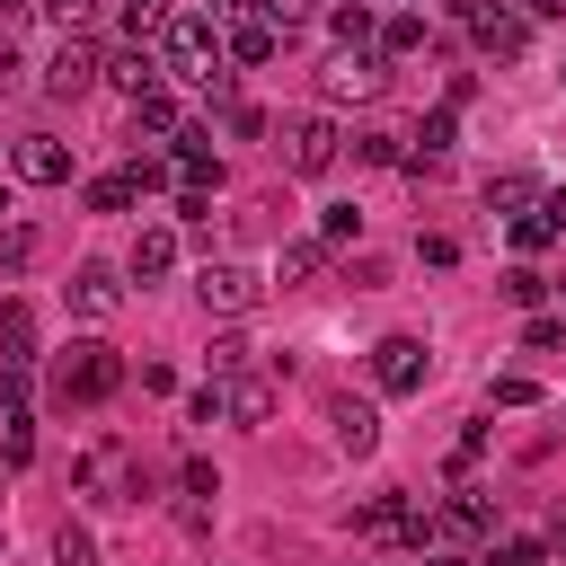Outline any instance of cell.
Segmentation results:
<instances>
[{"label":"cell","instance_id":"cell-1","mask_svg":"<svg viewBox=\"0 0 566 566\" xmlns=\"http://www.w3.org/2000/svg\"><path fill=\"white\" fill-rule=\"evenodd\" d=\"M124 389V354L106 336H80L71 354H53V407H106Z\"/></svg>","mask_w":566,"mask_h":566},{"label":"cell","instance_id":"cell-2","mask_svg":"<svg viewBox=\"0 0 566 566\" xmlns=\"http://www.w3.org/2000/svg\"><path fill=\"white\" fill-rule=\"evenodd\" d=\"M354 531H363L371 548H416V557L442 539V522H433L424 504H407V495H371V504L354 513Z\"/></svg>","mask_w":566,"mask_h":566},{"label":"cell","instance_id":"cell-3","mask_svg":"<svg viewBox=\"0 0 566 566\" xmlns=\"http://www.w3.org/2000/svg\"><path fill=\"white\" fill-rule=\"evenodd\" d=\"M389 88V53L380 44H336V62L318 71V97L345 106V97H380Z\"/></svg>","mask_w":566,"mask_h":566},{"label":"cell","instance_id":"cell-4","mask_svg":"<svg viewBox=\"0 0 566 566\" xmlns=\"http://www.w3.org/2000/svg\"><path fill=\"white\" fill-rule=\"evenodd\" d=\"M195 292H203V310H221V318H248V310L265 301V274H256V265H239V256H212V265L195 274Z\"/></svg>","mask_w":566,"mask_h":566},{"label":"cell","instance_id":"cell-5","mask_svg":"<svg viewBox=\"0 0 566 566\" xmlns=\"http://www.w3.org/2000/svg\"><path fill=\"white\" fill-rule=\"evenodd\" d=\"M345 159V133H336V115H301L292 133H283V168L292 177H327Z\"/></svg>","mask_w":566,"mask_h":566},{"label":"cell","instance_id":"cell-6","mask_svg":"<svg viewBox=\"0 0 566 566\" xmlns=\"http://www.w3.org/2000/svg\"><path fill=\"white\" fill-rule=\"evenodd\" d=\"M97 80H106V53H97L88 35H62L53 62H44V97H88Z\"/></svg>","mask_w":566,"mask_h":566},{"label":"cell","instance_id":"cell-7","mask_svg":"<svg viewBox=\"0 0 566 566\" xmlns=\"http://www.w3.org/2000/svg\"><path fill=\"white\" fill-rule=\"evenodd\" d=\"M371 380H380L389 398L424 389V336H380V345H371Z\"/></svg>","mask_w":566,"mask_h":566},{"label":"cell","instance_id":"cell-8","mask_svg":"<svg viewBox=\"0 0 566 566\" xmlns=\"http://www.w3.org/2000/svg\"><path fill=\"white\" fill-rule=\"evenodd\" d=\"M469 35H478V53H486V62H522V53H531V18H522V9H504V0H495V9H478V27H469Z\"/></svg>","mask_w":566,"mask_h":566},{"label":"cell","instance_id":"cell-9","mask_svg":"<svg viewBox=\"0 0 566 566\" xmlns=\"http://www.w3.org/2000/svg\"><path fill=\"white\" fill-rule=\"evenodd\" d=\"M159 80H168L159 44H115V53H106V88H124V97H150Z\"/></svg>","mask_w":566,"mask_h":566},{"label":"cell","instance_id":"cell-10","mask_svg":"<svg viewBox=\"0 0 566 566\" xmlns=\"http://www.w3.org/2000/svg\"><path fill=\"white\" fill-rule=\"evenodd\" d=\"M221 416H230V424H265V416H274V371H256V363L230 371V380H221Z\"/></svg>","mask_w":566,"mask_h":566},{"label":"cell","instance_id":"cell-11","mask_svg":"<svg viewBox=\"0 0 566 566\" xmlns=\"http://www.w3.org/2000/svg\"><path fill=\"white\" fill-rule=\"evenodd\" d=\"M327 433H336V451H354V460L380 451V416H371L363 398H327Z\"/></svg>","mask_w":566,"mask_h":566},{"label":"cell","instance_id":"cell-12","mask_svg":"<svg viewBox=\"0 0 566 566\" xmlns=\"http://www.w3.org/2000/svg\"><path fill=\"white\" fill-rule=\"evenodd\" d=\"M433 522H442V539H495V495L486 486H460Z\"/></svg>","mask_w":566,"mask_h":566},{"label":"cell","instance_id":"cell-13","mask_svg":"<svg viewBox=\"0 0 566 566\" xmlns=\"http://www.w3.org/2000/svg\"><path fill=\"white\" fill-rule=\"evenodd\" d=\"M18 177H27V186H71V142L27 133V142H18Z\"/></svg>","mask_w":566,"mask_h":566},{"label":"cell","instance_id":"cell-14","mask_svg":"<svg viewBox=\"0 0 566 566\" xmlns=\"http://www.w3.org/2000/svg\"><path fill=\"white\" fill-rule=\"evenodd\" d=\"M71 310H80V318H115V310H124V274H115V265H80V274H71Z\"/></svg>","mask_w":566,"mask_h":566},{"label":"cell","instance_id":"cell-15","mask_svg":"<svg viewBox=\"0 0 566 566\" xmlns=\"http://www.w3.org/2000/svg\"><path fill=\"white\" fill-rule=\"evenodd\" d=\"M177 133H186V115H177V97H168V88L133 97V150H142V142H168V150H177Z\"/></svg>","mask_w":566,"mask_h":566},{"label":"cell","instance_id":"cell-16","mask_svg":"<svg viewBox=\"0 0 566 566\" xmlns=\"http://www.w3.org/2000/svg\"><path fill=\"white\" fill-rule=\"evenodd\" d=\"M168 265H177V230H168V221L133 230V256H124V274H133V283H159Z\"/></svg>","mask_w":566,"mask_h":566},{"label":"cell","instance_id":"cell-17","mask_svg":"<svg viewBox=\"0 0 566 566\" xmlns=\"http://www.w3.org/2000/svg\"><path fill=\"white\" fill-rule=\"evenodd\" d=\"M27 363H35V310L0 301V371H27Z\"/></svg>","mask_w":566,"mask_h":566},{"label":"cell","instance_id":"cell-18","mask_svg":"<svg viewBox=\"0 0 566 566\" xmlns=\"http://www.w3.org/2000/svg\"><path fill=\"white\" fill-rule=\"evenodd\" d=\"M539 177H522V168H504V177H486V212H504V221H522V212H539Z\"/></svg>","mask_w":566,"mask_h":566},{"label":"cell","instance_id":"cell-19","mask_svg":"<svg viewBox=\"0 0 566 566\" xmlns=\"http://www.w3.org/2000/svg\"><path fill=\"white\" fill-rule=\"evenodd\" d=\"M327 274V239H283V256H274V283L292 292V283H318Z\"/></svg>","mask_w":566,"mask_h":566},{"label":"cell","instance_id":"cell-20","mask_svg":"<svg viewBox=\"0 0 566 566\" xmlns=\"http://www.w3.org/2000/svg\"><path fill=\"white\" fill-rule=\"evenodd\" d=\"M327 27H336V44H380V18H371V0H336V9H327Z\"/></svg>","mask_w":566,"mask_h":566},{"label":"cell","instance_id":"cell-21","mask_svg":"<svg viewBox=\"0 0 566 566\" xmlns=\"http://www.w3.org/2000/svg\"><path fill=\"white\" fill-rule=\"evenodd\" d=\"M274 53H283L274 18H248V27H230V62H274Z\"/></svg>","mask_w":566,"mask_h":566},{"label":"cell","instance_id":"cell-22","mask_svg":"<svg viewBox=\"0 0 566 566\" xmlns=\"http://www.w3.org/2000/svg\"><path fill=\"white\" fill-rule=\"evenodd\" d=\"M133 203H142L133 168H106V177H88V212H133Z\"/></svg>","mask_w":566,"mask_h":566},{"label":"cell","instance_id":"cell-23","mask_svg":"<svg viewBox=\"0 0 566 566\" xmlns=\"http://www.w3.org/2000/svg\"><path fill=\"white\" fill-rule=\"evenodd\" d=\"M35 248H44V230H35V221H9V230H0V274H27Z\"/></svg>","mask_w":566,"mask_h":566},{"label":"cell","instance_id":"cell-24","mask_svg":"<svg viewBox=\"0 0 566 566\" xmlns=\"http://www.w3.org/2000/svg\"><path fill=\"white\" fill-rule=\"evenodd\" d=\"M424 44H433V35H424V18H416V9H398V18L380 27V53H389V62H398V53H424Z\"/></svg>","mask_w":566,"mask_h":566},{"label":"cell","instance_id":"cell-25","mask_svg":"<svg viewBox=\"0 0 566 566\" xmlns=\"http://www.w3.org/2000/svg\"><path fill=\"white\" fill-rule=\"evenodd\" d=\"M354 159L363 168H407V133H354Z\"/></svg>","mask_w":566,"mask_h":566},{"label":"cell","instance_id":"cell-26","mask_svg":"<svg viewBox=\"0 0 566 566\" xmlns=\"http://www.w3.org/2000/svg\"><path fill=\"white\" fill-rule=\"evenodd\" d=\"M495 292H504L513 310H539V301H548V274H539V265H504V283H495Z\"/></svg>","mask_w":566,"mask_h":566},{"label":"cell","instance_id":"cell-27","mask_svg":"<svg viewBox=\"0 0 566 566\" xmlns=\"http://www.w3.org/2000/svg\"><path fill=\"white\" fill-rule=\"evenodd\" d=\"M248 363H256V345H248L239 327H221V336H212V380H230V371H248Z\"/></svg>","mask_w":566,"mask_h":566},{"label":"cell","instance_id":"cell-28","mask_svg":"<svg viewBox=\"0 0 566 566\" xmlns=\"http://www.w3.org/2000/svg\"><path fill=\"white\" fill-rule=\"evenodd\" d=\"M53 566H97V539H88V522H62V531H53Z\"/></svg>","mask_w":566,"mask_h":566},{"label":"cell","instance_id":"cell-29","mask_svg":"<svg viewBox=\"0 0 566 566\" xmlns=\"http://www.w3.org/2000/svg\"><path fill=\"white\" fill-rule=\"evenodd\" d=\"M318 239H327V248L363 239V212H354V203H327V212H318Z\"/></svg>","mask_w":566,"mask_h":566},{"label":"cell","instance_id":"cell-30","mask_svg":"<svg viewBox=\"0 0 566 566\" xmlns=\"http://www.w3.org/2000/svg\"><path fill=\"white\" fill-rule=\"evenodd\" d=\"M522 345H531V354H557V345H566V318L531 310V318H522Z\"/></svg>","mask_w":566,"mask_h":566},{"label":"cell","instance_id":"cell-31","mask_svg":"<svg viewBox=\"0 0 566 566\" xmlns=\"http://www.w3.org/2000/svg\"><path fill=\"white\" fill-rule=\"evenodd\" d=\"M35 9H44L62 35H88V18H97V0H35Z\"/></svg>","mask_w":566,"mask_h":566},{"label":"cell","instance_id":"cell-32","mask_svg":"<svg viewBox=\"0 0 566 566\" xmlns=\"http://www.w3.org/2000/svg\"><path fill=\"white\" fill-rule=\"evenodd\" d=\"M548 239H557V221H548V212H522V221H513V248H522V256H539Z\"/></svg>","mask_w":566,"mask_h":566},{"label":"cell","instance_id":"cell-33","mask_svg":"<svg viewBox=\"0 0 566 566\" xmlns=\"http://www.w3.org/2000/svg\"><path fill=\"white\" fill-rule=\"evenodd\" d=\"M486 407H539V380H522V371H504V380L486 389Z\"/></svg>","mask_w":566,"mask_h":566},{"label":"cell","instance_id":"cell-34","mask_svg":"<svg viewBox=\"0 0 566 566\" xmlns=\"http://www.w3.org/2000/svg\"><path fill=\"white\" fill-rule=\"evenodd\" d=\"M416 256L442 274V265H460V239H451V230H424V239H416Z\"/></svg>","mask_w":566,"mask_h":566},{"label":"cell","instance_id":"cell-35","mask_svg":"<svg viewBox=\"0 0 566 566\" xmlns=\"http://www.w3.org/2000/svg\"><path fill=\"white\" fill-rule=\"evenodd\" d=\"M0 460H9V469H27V460H35V424H27V416L9 424V442H0Z\"/></svg>","mask_w":566,"mask_h":566},{"label":"cell","instance_id":"cell-36","mask_svg":"<svg viewBox=\"0 0 566 566\" xmlns=\"http://www.w3.org/2000/svg\"><path fill=\"white\" fill-rule=\"evenodd\" d=\"M177 486H186V495H221V469H212V460H186Z\"/></svg>","mask_w":566,"mask_h":566},{"label":"cell","instance_id":"cell-37","mask_svg":"<svg viewBox=\"0 0 566 566\" xmlns=\"http://www.w3.org/2000/svg\"><path fill=\"white\" fill-rule=\"evenodd\" d=\"M230 133H239V142H265L274 124H265V106H230Z\"/></svg>","mask_w":566,"mask_h":566},{"label":"cell","instance_id":"cell-38","mask_svg":"<svg viewBox=\"0 0 566 566\" xmlns=\"http://www.w3.org/2000/svg\"><path fill=\"white\" fill-rule=\"evenodd\" d=\"M186 416H195V424H221V380H203V389L186 398Z\"/></svg>","mask_w":566,"mask_h":566},{"label":"cell","instance_id":"cell-39","mask_svg":"<svg viewBox=\"0 0 566 566\" xmlns=\"http://www.w3.org/2000/svg\"><path fill=\"white\" fill-rule=\"evenodd\" d=\"M18 71H27V62H18V44H9V35H0V97H9V88H18Z\"/></svg>","mask_w":566,"mask_h":566},{"label":"cell","instance_id":"cell-40","mask_svg":"<svg viewBox=\"0 0 566 566\" xmlns=\"http://www.w3.org/2000/svg\"><path fill=\"white\" fill-rule=\"evenodd\" d=\"M522 18H566V0H522Z\"/></svg>","mask_w":566,"mask_h":566},{"label":"cell","instance_id":"cell-41","mask_svg":"<svg viewBox=\"0 0 566 566\" xmlns=\"http://www.w3.org/2000/svg\"><path fill=\"white\" fill-rule=\"evenodd\" d=\"M424 566H478V557H460V548H424Z\"/></svg>","mask_w":566,"mask_h":566},{"label":"cell","instance_id":"cell-42","mask_svg":"<svg viewBox=\"0 0 566 566\" xmlns=\"http://www.w3.org/2000/svg\"><path fill=\"white\" fill-rule=\"evenodd\" d=\"M548 548H557V557H566V513H557V522H548Z\"/></svg>","mask_w":566,"mask_h":566},{"label":"cell","instance_id":"cell-43","mask_svg":"<svg viewBox=\"0 0 566 566\" xmlns=\"http://www.w3.org/2000/svg\"><path fill=\"white\" fill-rule=\"evenodd\" d=\"M18 9H35V0H0V18H18Z\"/></svg>","mask_w":566,"mask_h":566},{"label":"cell","instance_id":"cell-44","mask_svg":"<svg viewBox=\"0 0 566 566\" xmlns=\"http://www.w3.org/2000/svg\"><path fill=\"white\" fill-rule=\"evenodd\" d=\"M0 230H9V186H0Z\"/></svg>","mask_w":566,"mask_h":566},{"label":"cell","instance_id":"cell-45","mask_svg":"<svg viewBox=\"0 0 566 566\" xmlns=\"http://www.w3.org/2000/svg\"><path fill=\"white\" fill-rule=\"evenodd\" d=\"M0 557H9V531H0Z\"/></svg>","mask_w":566,"mask_h":566}]
</instances>
